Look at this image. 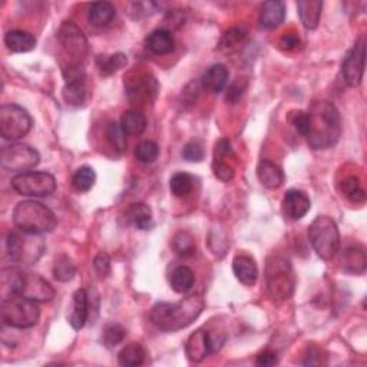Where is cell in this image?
Wrapping results in <instances>:
<instances>
[{
    "instance_id": "44",
    "label": "cell",
    "mask_w": 367,
    "mask_h": 367,
    "mask_svg": "<svg viewBox=\"0 0 367 367\" xmlns=\"http://www.w3.org/2000/svg\"><path fill=\"white\" fill-rule=\"evenodd\" d=\"M212 171H214V176L223 182H230L235 177L234 167H231L230 164L224 161H214Z\"/></svg>"
},
{
    "instance_id": "37",
    "label": "cell",
    "mask_w": 367,
    "mask_h": 367,
    "mask_svg": "<svg viewBox=\"0 0 367 367\" xmlns=\"http://www.w3.org/2000/svg\"><path fill=\"white\" fill-rule=\"evenodd\" d=\"M76 267L68 255H59L53 264V277L60 283H68L75 277Z\"/></svg>"
},
{
    "instance_id": "19",
    "label": "cell",
    "mask_w": 367,
    "mask_h": 367,
    "mask_svg": "<svg viewBox=\"0 0 367 367\" xmlns=\"http://www.w3.org/2000/svg\"><path fill=\"white\" fill-rule=\"evenodd\" d=\"M71 326L75 330H80L89 321V306H88V290H76L72 297V309L68 316Z\"/></svg>"
},
{
    "instance_id": "33",
    "label": "cell",
    "mask_w": 367,
    "mask_h": 367,
    "mask_svg": "<svg viewBox=\"0 0 367 367\" xmlns=\"http://www.w3.org/2000/svg\"><path fill=\"white\" fill-rule=\"evenodd\" d=\"M144 360H145V350L139 343L128 344V346H125L118 355V361L123 367L141 366Z\"/></svg>"
},
{
    "instance_id": "24",
    "label": "cell",
    "mask_w": 367,
    "mask_h": 367,
    "mask_svg": "<svg viewBox=\"0 0 367 367\" xmlns=\"http://www.w3.org/2000/svg\"><path fill=\"white\" fill-rule=\"evenodd\" d=\"M257 177L268 189H277L284 182V174L282 168L268 160H262L257 165Z\"/></svg>"
},
{
    "instance_id": "9",
    "label": "cell",
    "mask_w": 367,
    "mask_h": 367,
    "mask_svg": "<svg viewBox=\"0 0 367 367\" xmlns=\"http://www.w3.org/2000/svg\"><path fill=\"white\" fill-rule=\"evenodd\" d=\"M32 118L29 112L16 103L0 108V135L6 141H17L29 134Z\"/></svg>"
},
{
    "instance_id": "43",
    "label": "cell",
    "mask_w": 367,
    "mask_h": 367,
    "mask_svg": "<svg viewBox=\"0 0 367 367\" xmlns=\"http://www.w3.org/2000/svg\"><path fill=\"white\" fill-rule=\"evenodd\" d=\"M182 158L188 162H201L204 160V148L200 141H191L185 144L181 153Z\"/></svg>"
},
{
    "instance_id": "16",
    "label": "cell",
    "mask_w": 367,
    "mask_h": 367,
    "mask_svg": "<svg viewBox=\"0 0 367 367\" xmlns=\"http://www.w3.org/2000/svg\"><path fill=\"white\" fill-rule=\"evenodd\" d=\"M217 344H215L211 333L204 329H198L194 332L187 343H185V353L189 361L192 363H201L208 355L217 350Z\"/></svg>"
},
{
    "instance_id": "30",
    "label": "cell",
    "mask_w": 367,
    "mask_h": 367,
    "mask_svg": "<svg viewBox=\"0 0 367 367\" xmlns=\"http://www.w3.org/2000/svg\"><path fill=\"white\" fill-rule=\"evenodd\" d=\"M121 128L126 137H139L146 129V119L137 111H126L121 118Z\"/></svg>"
},
{
    "instance_id": "21",
    "label": "cell",
    "mask_w": 367,
    "mask_h": 367,
    "mask_svg": "<svg viewBox=\"0 0 367 367\" xmlns=\"http://www.w3.org/2000/svg\"><path fill=\"white\" fill-rule=\"evenodd\" d=\"M145 46L154 55H168L176 49V39L168 29H157L146 36Z\"/></svg>"
},
{
    "instance_id": "14",
    "label": "cell",
    "mask_w": 367,
    "mask_h": 367,
    "mask_svg": "<svg viewBox=\"0 0 367 367\" xmlns=\"http://www.w3.org/2000/svg\"><path fill=\"white\" fill-rule=\"evenodd\" d=\"M17 296L35 300L37 303H43V301H51L55 297V290L45 278L24 270Z\"/></svg>"
},
{
    "instance_id": "40",
    "label": "cell",
    "mask_w": 367,
    "mask_h": 367,
    "mask_svg": "<svg viewBox=\"0 0 367 367\" xmlns=\"http://www.w3.org/2000/svg\"><path fill=\"white\" fill-rule=\"evenodd\" d=\"M247 31L246 28H232L230 29L221 39V43H220V48L224 49V51H232L235 49L237 46H240L241 43L246 40L247 37Z\"/></svg>"
},
{
    "instance_id": "38",
    "label": "cell",
    "mask_w": 367,
    "mask_h": 367,
    "mask_svg": "<svg viewBox=\"0 0 367 367\" xmlns=\"http://www.w3.org/2000/svg\"><path fill=\"white\" fill-rule=\"evenodd\" d=\"M160 146L154 141H142L135 148V157L142 164H153L158 160Z\"/></svg>"
},
{
    "instance_id": "25",
    "label": "cell",
    "mask_w": 367,
    "mask_h": 367,
    "mask_svg": "<svg viewBox=\"0 0 367 367\" xmlns=\"http://www.w3.org/2000/svg\"><path fill=\"white\" fill-rule=\"evenodd\" d=\"M286 19V5L278 0H268L260 10V24L266 29H275Z\"/></svg>"
},
{
    "instance_id": "15",
    "label": "cell",
    "mask_w": 367,
    "mask_h": 367,
    "mask_svg": "<svg viewBox=\"0 0 367 367\" xmlns=\"http://www.w3.org/2000/svg\"><path fill=\"white\" fill-rule=\"evenodd\" d=\"M125 91L131 102L137 99H153L158 92V82L149 74L133 72L125 78Z\"/></svg>"
},
{
    "instance_id": "13",
    "label": "cell",
    "mask_w": 367,
    "mask_h": 367,
    "mask_svg": "<svg viewBox=\"0 0 367 367\" xmlns=\"http://www.w3.org/2000/svg\"><path fill=\"white\" fill-rule=\"evenodd\" d=\"M366 68V39L360 36L341 65V75L350 88H357L363 80Z\"/></svg>"
},
{
    "instance_id": "32",
    "label": "cell",
    "mask_w": 367,
    "mask_h": 367,
    "mask_svg": "<svg viewBox=\"0 0 367 367\" xmlns=\"http://www.w3.org/2000/svg\"><path fill=\"white\" fill-rule=\"evenodd\" d=\"M340 189L343 192V196L346 197L349 201L353 204H364L366 203V191L360 182L359 178L356 177H348L344 178L340 184Z\"/></svg>"
},
{
    "instance_id": "20",
    "label": "cell",
    "mask_w": 367,
    "mask_h": 367,
    "mask_svg": "<svg viewBox=\"0 0 367 367\" xmlns=\"http://www.w3.org/2000/svg\"><path fill=\"white\" fill-rule=\"evenodd\" d=\"M125 221L137 230L148 231L154 227L153 211L144 203H134L125 211Z\"/></svg>"
},
{
    "instance_id": "47",
    "label": "cell",
    "mask_w": 367,
    "mask_h": 367,
    "mask_svg": "<svg viewBox=\"0 0 367 367\" xmlns=\"http://www.w3.org/2000/svg\"><path fill=\"white\" fill-rule=\"evenodd\" d=\"M94 268L96 271V274L99 277H106L108 274L111 273V260H110V255L106 253H99L95 258H94Z\"/></svg>"
},
{
    "instance_id": "1",
    "label": "cell",
    "mask_w": 367,
    "mask_h": 367,
    "mask_svg": "<svg viewBox=\"0 0 367 367\" xmlns=\"http://www.w3.org/2000/svg\"><path fill=\"white\" fill-rule=\"evenodd\" d=\"M309 117L310 126L306 137L309 145L316 151L334 146L341 135V119L334 103L329 101L313 102Z\"/></svg>"
},
{
    "instance_id": "10",
    "label": "cell",
    "mask_w": 367,
    "mask_h": 367,
    "mask_svg": "<svg viewBox=\"0 0 367 367\" xmlns=\"http://www.w3.org/2000/svg\"><path fill=\"white\" fill-rule=\"evenodd\" d=\"M40 161L37 151L26 144H10L2 149L0 162L2 167L12 172H28Z\"/></svg>"
},
{
    "instance_id": "34",
    "label": "cell",
    "mask_w": 367,
    "mask_h": 367,
    "mask_svg": "<svg viewBox=\"0 0 367 367\" xmlns=\"http://www.w3.org/2000/svg\"><path fill=\"white\" fill-rule=\"evenodd\" d=\"M96 181L95 169L89 165H83L76 169V172L72 177V187L78 192H88L92 189Z\"/></svg>"
},
{
    "instance_id": "3",
    "label": "cell",
    "mask_w": 367,
    "mask_h": 367,
    "mask_svg": "<svg viewBox=\"0 0 367 367\" xmlns=\"http://www.w3.org/2000/svg\"><path fill=\"white\" fill-rule=\"evenodd\" d=\"M15 227L28 234H48L58 225V219L51 208L35 200L22 201L13 211Z\"/></svg>"
},
{
    "instance_id": "50",
    "label": "cell",
    "mask_w": 367,
    "mask_h": 367,
    "mask_svg": "<svg viewBox=\"0 0 367 367\" xmlns=\"http://www.w3.org/2000/svg\"><path fill=\"white\" fill-rule=\"evenodd\" d=\"M277 363H278L277 355L274 352H270V350L262 352L255 359V364L262 366V367H270V366H274Z\"/></svg>"
},
{
    "instance_id": "45",
    "label": "cell",
    "mask_w": 367,
    "mask_h": 367,
    "mask_svg": "<svg viewBox=\"0 0 367 367\" xmlns=\"http://www.w3.org/2000/svg\"><path fill=\"white\" fill-rule=\"evenodd\" d=\"M246 89H247V80L237 79L235 82H232L230 85V88L227 91V101L230 103H237L241 99V96L244 95Z\"/></svg>"
},
{
    "instance_id": "6",
    "label": "cell",
    "mask_w": 367,
    "mask_h": 367,
    "mask_svg": "<svg viewBox=\"0 0 367 367\" xmlns=\"http://www.w3.org/2000/svg\"><path fill=\"white\" fill-rule=\"evenodd\" d=\"M6 248L10 260L16 264H35L45 250L40 235L24 231H10L6 239Z\"/></svg>"
},
{
    "instance_id": "35",
    "label": "cell",
    "mask_w": 367,
    "mask_h": 367,
    "mask_svg": "<svg viewBox=\"0 0 367 367\" xmlns=\"http://www.w3.org/2000/svg\"><path fill=\"white\" fill-rule=\"evenodd\" d=\"M172 250L176 251L177 255L180 257H189L197 250L196 246V239H194L192 234H189L188 231H180L174 235V239H172L171 243Z\"/></svg>"
},
{
    "instance_id": "31",
    "label": "cell",
    "mask_w": 367,
    "mask_h": 367,
    "mask_svg": "<svg viewBox=\"0 0 367 367\" xmlns=\"http://www.w3.org/2000/svg\"><path fill=\"white\" fill-rule=\"evenodd\" d=\"M128 63V58L123 53L114 55H101L96 58V67L102 76H111L119 69L125 68Z\"/></svg>"
},
{
    "instance_id": "36",
    "label": "cell",
    "mask_w": 367,
    "mask_h": 367,
    "mask_svg": "<svg viewBox=\"0 0 367 367\" xmlns=\"http://www.w3.org/2000/svg\"><path fill=\"white\" fill-rule=\"evenodd\" d=\"M194 178L187 172H177L169 180V189L172 196L177 198H184L192 191Z\"/></svg>"
},
{
    "instance_id": "18",
    "label": "cell",
    "mask_w": 367,
    "mask_h": 367,
    "mask_svg": "<svg viewBox=\"0 0 367 367\" xmlns=\"http://www.w3.org/2000/svg\"><path fill=\"white\" fill-rule=\"evenodd\" d=\"M232 271L240 283L244 286H254L258 278V268L251 255L239 254L232 260Z\"/></svg>"
},
{
    "instance_id": "23",
    "label": "cell",
    "mask_w": 367,
    "mask_h": 367,
    "mask_svg": "<svg viewBox=\"0 0 367 367\" xmlns=\"http://www.w3.org/2000/svg\"><path fill=\"white\" fill-rule=\"evenodd\" d=\"M227 82H228V69L225 65L221 63L212 65V67H210L204 72L201 78L203 88L212 94H220L225 88Z\"/></svg>"
},
{
    "instance_id": "28",
    "label": "cell",
    "mask_w": 367,
    "mask_h": 367,
    "mask_svg": "<svg viewBox=\"0 0 367 367\" xmlns=\"http://www.w3.org/2000/svg\"><path fill=\"white\" fill-rule=\"evenodd\" d=\"M194 283H196V277L191 268L187 266H180L169 275V284L171 289L178 294H187L192 290Z\"/></svg>"
},
{
    "instance_id": "29",
    "label": "cell",
    "mask_w": 367,
    "mask_h": 367,
    "mask_svg": "<svg viewBox=\"0 0 367 367\" xmlns=\"http://www.w3.org/2000/svg\"><path fill=\"white\" fill-rule=\"evenodd\" d=\"M117 16V9L110 2H96L89 9V22L96 28H105Z\"/></svg>"
},
{
    "instance_id": "42",
    "label": "cell",
    "mask_w": 367,
    "mask_h": 367,
    "mask_svg": "<svg viewBox=\"0 0 367 367\" xmlns=\"http://www.w3.org/2000/svg\"><path fill=\"white\" fill-rule=\"evenodd\" d=\"M289 121L294 126L296 131L303 135L305 138L309 134V126H310V117L306 111H291L289 114Z\"/></svg>"
},
{
    "instance_id": "8",
    "label": "cell",
    "mask_w": 367,
    "mask_h": 367,
    "mask_svg": "<svg viewBox=\"0 0 367 367\" xmlns=\"http://www.w3.org/2000/svg\"><path fill=\"white\" fill-rule=\"evenodd\" d=\"M12 188L22 197L43 198L49 197L56 189V180L45 171H28L16 174L10 181Z\"/></svg>"
},
{
    "instance_id": "2",
    "label": "cell",
    "mask_w": 367,
    "mask_h": 367,
    "mask_svg": "<svg viewBox=\"0 0 367 367\" xmlns=\"http://www.w3.org/2000/svg\"><path fill=\"white\" fill-rule=\"evenodd\" d=\"M205 307L204 298L188 296L177 303H157L151 310V321L162 332H178L196 321Z\"/></svg>"
},
{
    "instance_id": "39",
    "label": "cell",
    "mask_w": 367,
    "mask_h": 367,
    "mask_svg": "<svg viewBox=\"0 0 367 367\" xmlns=\"http://www.w3.org/2000/svg\"><path fill=\"white\" fill-rule=\"evenodd\" d=\"M106 137H108V141H110L111 146L117 151V153H119V154L125 153L126 146H128L126 134L122 131V128L119 123L111 122L110 125H108Z\"/></svg>"
},
{
    "instance_id": "51",
    "label": "cell",
    "mask_w": 367,
    "mask_h": 367,
    "mask_svg": "<svg viewBox=\"0 0 367 367\" xmlns=\"http://www.w3.org/2000/svg\"><path fill=\"white\" fill-rule=\"evenodd\" d=\"M184 13L181 10H174V12H169L168 17L165 19L167 24H169L172 28H180L181 25H184Z\"/></svg>"
},
{
    "instance_id": "41",
    "label": "cell",
    "mask_w": 367,
    "mask_h": 367,
    "mask_svg": "<svg viewBox=\"0 0 367 367\" xmlns=\"http://www.w3.org/2000/svg\"><path fill=\"white\" fill-rule=\"evenodd\" d=\"M125 336H126V330L121 325H110L105 327L102 339L105 346L112 349L123 341Z\"/></svg>"
},
{
    "instance_id": "49",
    "label": "cell",
    "mask_w": 367,
    "mask_h": 367,
    "mask_svg": "<svg viewBox=\"0 0 367 367\" xmlns=\"http://www.w3.org/2000/svg\"><path fill=\"white\" fill-rule=\"evenodd\" d=\"M99 305H101V298H99L98 291L95 289H89L88 290V306H89V320H92V323L96 320L99 314Z\"/></svg>"
},
{
    "instance_id": "26",
    "label": "cell",
    "mask_w": 367,
    "mask_h": 367,
    "mask_svg": "<svg viewBox=\"0 0 367 367\" xmlns=\"http://www.w3.org/2000/svg\"><path fill=\"white\" fill-rule=\"evenodd\" d=\"M297 10L303 26L309 31H313L318 26L323 2H320V0H301V2H297Z\"/></svg>"
},
{
    "instance_id": "12",
    "label": "cell",
    "mask_w": 367,
    "mask_h": 367,
    "mask_svg": "<svg viewBox=\"0 0 367 367\" xmlns=\"http://www.w3.org/2000/svg\"><path fill=\"white\" fill-rule=\"evenodd\" d=\"M58 40L62 49L72 58L71 63H80L88 53V40L74 22H63L58 31Z\"/></svg>"
},
{
    "instance_id": "48",
    "label": "cell",
    "mask_w": 367,
    "mask_h": 367,
    "mask_svg": "<svg viewBox=\"0 0 367 367\" xmlns=\"http://www.w3.org/2000/svg\"><path fill=\"white\" fill-rule=\"evenodd\" d=\"M227 157H234V149L227 138H221L215 144V161H223Z\"/></svg>"
},
{
    "instance_id": "7",
    "label": "cell",
    "mask_w": 367,
    "mask_h": 367,
    "mask_svg": "<svg viewBox=\"0 0 367 367\" xmlns=\"http://www.w3.org/2000/svg\"><path fill=\"white\" fill-rule=\"evenodd\" d=\"M266 282L270 296L275 300H286L294 291V273L290 262L283 257H271L267 262Z\"/></svg>"
},
{
    "instance_id": "27",
    "label": "cell",
    "mask_w": 367,
    "mask_h": 367,
    "mask_svg": "<svg viewBox=\"0 0 367 367\" xmlns=\"http://www.w3.org/2000/svg\"><path fill=\"white\" fill-rule=\"evenodd\" d=\"M5 45L15 53H26L36 48V37L26 31H10L5 35Z\"/></svg>"
},
{
    "instance_id": "22",
    "label": "cell",
    "mask_w": 367,
    "mask_h": 367,
    "mask_svg": "<svg viewBox=\"0 0 367 367\" xmlns=\"http://www.w3.org/2000/svg\"><path fill=\"white\" fill-rule=\"evenodd\" d=\"M340 263L343 270L350 274H364L367 267V258L366 251L361 246H353L344 250L341 253Z\"/></svg>"
},
{
    "instance_id": "4",
    "label": "cell",
    "mask_w": 367,
    "mask_h": 367,
    "mask_svg": "<svg viewBox=\"0 0 367 367\" xmlns=\"http://www.w3.org/2000/svg\"><path fill=\"white\" fill-rule=\"evenodd\" d=\"M0 316L6 326L13 329H31L37 325L40 318V307L35 300L13 296L2 300Z\"/></svg>"
},
{
    "instance_id": "17",
    "label": "cell",
    "mask_w": 367,
    "mask_h": 367,
    "mask_svg": "<svg viewBox=\"0 0 367 367\" xmlns=\"http://www.w3.org/2000/svg\"><path fill=\"white\" fill-rule=\"evenodd\" d=\"M311 208V201L307 194L301 189H289L284 194L282 210L283 215L290 221H298L306 217L307 212Z\"/></svg>"
},
{
    "instance_id": "11",
    "label": "cell",
    "mask_w": 367,
    "mask_h": 367,
    "mask_svg": "<svg viewBox=\"0 0 367 367\" xmlns=\"http://www.w3.org/2000/svg\"><path fill=\"white\" fill-rule=\"evenodd\" d=\"M65 86L62 96L68 105L80 106L86 99V74L80 63H69L62 69Z\"/></svg>"
},
{
    "instance_id": "46",
    "label": "cell",
    "mask_w": 367,
    "mask_h": 367,
    "mask_svg": "<svg viewBox=\"0 0 367 367\" xmlns=\"http://www.w3.org/2000/svg\"><path fill=\"white\" fill-rule=\"evenodd\" d=\"M278 45L283 51H289V52L297 51L301 46V39L296 32H286L282 37H280Z\"/></svg>"
},
{
    "instance_id": "5",
    "label": "cell",
    "mask_w": 367,
    "mask_h": 367,
    "mask_svg": "<svg viewBox=\"0 0 367 367\" xmlns=\"http://www.w3.org/2000/svg\"><path fill=\"white\" fill-rule=\"evenodd\" d=\"M309 241L321 260H332L340 248V232L333 219L320 215L309 225Z\"/></svg>"
}]
</instances>
